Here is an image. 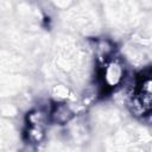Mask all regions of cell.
Returning <instances> with one entry per match:
<instances>
[{"label":"cell","mask_w":152,"mask_h":152,"mask_svg":"<svg viewBox=\"0 0 152 152\" xmlns=\"http://www.w3.org/2000/svg\"><path fill=\"white\" fill-rule=\"evenodd\" d=\"M74 116L72 109L66 103H55L51 107L49 118L52 122L58 125H64Z\"/></svg>","instance_id":"obj_1"}]
</instances>
